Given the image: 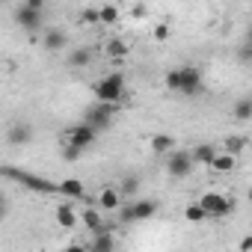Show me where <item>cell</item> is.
Wrapping results in <instances>:
<instances>
[{"label":"cell","mask_w":252,"mask_h":252,"mask_svg":"<svg viewBox=\"0 0 252 252\" xmlns=\"http://www.w3.org/2000/svg\"><path fill=\"white\" fill-rule=\"evenodd\" d=\"M92 89H95L98 101H104V104H122V98H125V74L113 71V74L101 77Z\"/></svg>","instance_id":"obj_1"},{"label":"cell","mask_w":252,"mask_h":252,"mask_svg":"<svg viewBox=\"0 0 252 252\" xmlns=\"http://www.w3.org/2000/svg\"><path fill=\"white\" fill-rule=\"evenodd\" d=\"M158 214V202L152 199H134L131 205L122 208V222H143V220H152Z\"/></svg>","instance_id":"obj_2"},{"label":"cell","mask_w":252,"mask_h":252,"mask_svg":"<svg viewBox=\"0 0 252 252\" xmlns=\"http://www.w3.org/2000/svg\"><path fill=\"white\" fill-rule=\"evenodd\" d=\"M116 110H119V104H104V101H98L95 107L86 110L83 122L89 125V128H95V131H104V128H110V122H113V113H116Z\"/></svg>","instance_id":"obj_3"},{"label":"cell","mask_w":252,"mask_h":252,"mask_svg":"<svg viewBox=\"0 0 252 252\" xmlns=\"http://www.w3.org/2000/svg\"><path fill=\"white\" fill-rule=\"evenodd\" d=\"M178 71V92L181 95H199L202 92V71L196 65H181Z\"/></svg>","instance_id":"obj_4"},{"label":"cell","mask_w":252,"mask_h":252,"mask_svg":"<svg viewBox=\"0 0 252 252\" xmlns=\"http://www.w3.org/2000/svg\"><path fill=\"white\" fill-rule=\"evenodd\" d=\"M199 205L205 208L208 217H228V214L234 211V202H231L228 196H222V193H205V196L199 199Z\"/></svg>","instance_id":"obj_5"},{"label":"cell","mask_w":252,"mask_h":252,"mask_svg":"<svg viewBox=\"0 0 252 252\" xmlns=\"http://www.w3.org/2000/svg\"><path fill=\"white\" fill-rule=\"evenodd\" d=\"M190 169H193V158H190V152H169V158H166V172L172 175V178H184V175H190Z\"/></svg>","instance_id":"obj_6"},{"label":"cell","mask_w":252,"mask_h":252,"mask_svg":"<svg viewBox=\"0 0 252 252\" xmlns=\"http://www.w3.org/2000/svg\"><path fill=\"white\" fill-rule=\"evenodd\" d=\"M95 137H98V131H95V128H89L86 122H80V125H74V128H68V131H65V140H68V143H74L77 149H89V146L95 143Z\"/></svg>","instance_id":"obj_7"},{"label":"cell","mask_w":252,"mask_h":252,"mask_svg":"<svg viewBox=\"0 0 252 252\" xmlns=\"http://www.w3.org/2000/svg\"><path fill=\"white\" fill-rule=\"evenodd\" d=\"M6 175L18 178V181L27 184L30 190H39V193H57V184H54V181H45V178H39V175H27V172H21V169H6Z\"/></svg>","instance_id":"obj_8"},{"label":"cell","mask_w":252,"mask_h":252,"mask_svg":"<svg viewBox=\"0 0 252 252\" xmlns=\"http://www.w3.org/2000/svg\"><path fill=\"white\" fill-rule=\"evenodd\" d=\"M15 24L24 27L27 33H36V30L42 27V12H39V9H30V6L21 3V6L15 9Z\"/></svg>","instance_id":"obj_9"},{"label":"cell","mask_w":252,"mask_h":252,"mask_svg":"<svg viewBox=\"0 0 252 252\" xmlns=\"http://www.w3.org/2000/svg\"><path fill=\"white\" fill-rule=\"evenodd\" d=\"M57 193H60L63 199H86V190H83L80 178H63V181L57 184Z\"/></svg>","instance_id":"obj_10"},{"label":"cell","mask_w":252,"mask_h":252,"mask_svg":"<svg viewBox=\"0 0 252 252\" xmlns=\"http://www.w3.org/2000/svg\"><path fill=\"white\" fill-rule=\"evenodd\" d=\"M65 45H68V39H65L63 30H45V36H42V48H45V51H54V54H57V51H63Z\"/></svg>","instance_id":"obj_11"},{"label":"cell","mask_w":252,"mask_h":252,"mask_svg":"<svg viewBox=\"0 0 252 252\" xmlns=\"http://www.w3.org/2000/svg\"><path fill=\"white\" fill-rule=\"evenodd\" d=\"M98 208H104V211H119V208H122L119 190H116V187H104V190L98 193Z\"/></svg>","instance_id":"obj_12"},{"label":"cell","mask_w":252,"mask_h":252,"mask_svg":"<svg viewBox=\"0 0 252 252\" xmlns=\"http://www.w3.org/2000/svg\"><path fill=\"white\" fill-rule=\"evenodd\" d=\"M92 63V51L89 48H74L68 57H65V65L68 68H83V65H89Z\"/></svg>","instance_id":"obj_13"},{"label":"cell","mask_w":252,"mask_h":252,"mask_svg":"<svg viewBox=\"0 0 252 252\" xmlns=\"http://www.w3.org/2000/svg\"><path fill=\"white\" fill-rule=\"evenodd\" d=\"M234 163H237V158L225 152V155H214L208 166H211L214 172H231V169H234Z\"/></svg>","instance_id":"obj_14"},{"label":"cell","mask_w":252,"mask_h":252,"mask_svg":"<svg viewBox=\"0 0 252 252\" xmlns=\"http://www.w3.org/2000/svg\"><path fill=\"white\" fill-rule=\"evenodd\" d=\"M57 222L63 225V228H74L77 225V214H74V208L71 205H57Z\"/></svg>","instance_id":"obj_15"},{"label":"cell","mask_w":252,"mask_h":252,"mask_svg":"<svg viewBox=\"0 0 252 252\" xmlns=\"http://www.w3.org/2000/svg\"><path fill=\"white\" fill-rule=\"evenodd\" d=\"M80 222H83L92 234H95V231H101V228H107V225H104V220H101V214H98L95 208H86V211L80 214Z\"/></svg>","instance_id":"obj_16"},{"label":"cell","mask_w":252,"mask_h":252,"mask_svg":"<svg viewBox=\"0 0 252 252\" xmlns=\"http://www.w3.org/2000/svg\"><path fill=\"white\" fill-rule=\"evenodd\" d=\"M113 246H116V240H113V234H110L107 228L95 231V240L89 243V249H95V252H110Z\"/></svg>","instance_id":"obj_17"},{"label":"cell","mask_w":252,"mask_h":252,"mask_svg":"<svg viewBox=\"0 0 252 252\" xmlns=\"http://www.w3.org/2000/svg\"><path fill=\"white\" fill-rule=\"evenodd\" d=\"M172 149H175V140L169 134H155L152 137V152L155 155H169Z\"/></svg>","instance_id":"obj_18"},{"label":"cell","mask_w":252,"mask_h":252,"mask_svg":"<svg viewBox=\"0 0 252 252\" xmlns=\"http://www.w3.org/2000/svg\"><path fill=\"white\" fill-rule=\"evenodd\" d=\"M30 128H27V125H12V128H9V134H6V140L12 143V146H24V143H30Z\"/></svg>","instance_id":"obj_19"},{"label":"cell","mask_w":252,"mask_h":252,"mask_svg":"<svg viewBox=\"0 0 252 252\" xmlns=\"http://www.w3.org/2000/svg\"><path fill=\"white\" fill-rule=\"evenodd\" d=\"M214 155H217V149H214V146H208V143H202V146H196V149L190 152L193 163H205V166L211 163V158H214Z\"/></svg>","instance_id":"obj_20"},{"label":"cell","mask_w":252,"mask_h":252,"mask_svg":"<svg viewBox=\"0 0 252 252\" xmlns=\"http://www.w3.org/2000/svg\"><path fill=\"white\" fill-rule=\"evenodd\" d=\"M137 193H140V178L137 175H128V178L122 181V187H119V196L122 199H134Z\"/></svg>","instance_id":"obj_21"},{"label":"cell","mask_w":252,"mask_h":252,"mask_svg":"<svg viewBox=\"0 0 252 252\" xmlns=\"http://www.w3.org/2000/svg\"><path fill=\"white\" fill-rule=\"evenodd\" d=\"M184 220H187V222H205L208 214H205V208H202L199 202H193V205L184 208Z\"/></svg>","instance_id":"obj_22"},{"label":"cell","mask_w":252,"mask_h":252,"mask_svg":"<svg viewBox=\"0 0 252 252\" xmlns=\"http://www.w3.org/2000/svg\"><path fill=\"white\" fill-rule=\"evenodd\" d=\"M116 21H119V6L107 3L98 9V24H116Z\"/></svg>","instance_id":"obj_23"},{"label":"cell","mask_w":252,"mask_h":252,"mask_svg":"<svg viewBox=\"0 0 252 252\" xmlns=\"http://www.w3.org/2000/svg\"><path fill=\"white\" fill-rule=\"evenodd\" d=\"M234 119H240V122H249L252 119V98H240L234 104Z\"/></svg>","instance_id":"obj_24"},{"label":"cell","mask_w":252,"mask_h":252,"mask_svg":"<svg viewBox=\"0 0 252 252\" xmlns=\"http://www.w3.org/2000/svg\"><path fill=\"white\" fill-rule=\"evenodd\" d=\"M125 54H128V45H125V42H119V39H110V42H107V57L122 60Z\"/></svg>","instance_id":"obj_25"},{"label":"cell","mask_w":252,"mask_h":252,"mask_svg":"<svg viewBox=\"0 0 252 252\" xmlns=\"http://www.w3.org/2000/svg\"><path fill=\"white\" fill-rule=\"evenodd\" d=\"M80 155H83V149H77L74 143H68V140H65V146H63V160L74 163V160H80Z\"/></svg>","instance_id":"obj_26"},{"label":"cell","mask_w":252,"mask_h":252,"mask_svg":"<svg viewBox=\"0 0 252 252\" xmlns=\"http://www.w3.org/2000/svg\"><path fill=\"white\" fill-rule=\"evenodd\" d=\"M80 24H86V27L98 24V9H95V6H86V9L80 12Z\"/></svg>","instance_id":"obj_27"},{"label":"cell","mask_w":252,"mask_h":252,"mask_svg":"<svg viewBox=\"0 0 252 252\" xmlns=\"http://www.w3.org/2000/svg\"><path fill=\"white\" fill-rule=\"evenodd\" d=\"M225 149H228V155H234V158H237V155H240V149H243V140H240V137H234V140H228V143H225Z\"/></svg>","instance_id":"obj_28"},{"label":"cell","mask_w":252,"mask_h":252,"mask_svg":"<svg viewBox=\"0 0 252 252\" xmlns=\"http://www.w3.org/2000/svg\"><path fill=\"white\" fill-rule=\"evenodd\" d=\"M155 39H158V42H166V39H169V27H166V24H158V27H155Z\"/></svg>","instance_id":"obj_29"},{"label":"cell","mask_w":252,"mask_h":252,"mask_svg":"<svg viewBox=\"0 0 252 252\" xmlns=\"http://www.w3.org/2000/svg\"><path fill=\"white\" fill-rule=\"evenodd\" d=\"M24 6H30V9H45V0H24Z\"/></svg>","instance_id":"obj_30"},{"label":"cell","mask_w":252,"mask_h":252,"mask_svg":"<svg viewBox=\"0 0 252 252\" xmlns=\"http://www.w3.org/2000/svg\"><path fill=\"white\" fill-rule=\"evenodd\" d=\"M131 15H134L137 21H140V18H146V6H134V9H131Z\"/></svg>","instance_id":"obj_31"},{"label":"cell","mask_w":252,"mask_h":252,"mask_svg":"<svg viewBox=\"0 0 252 252\" xmlns=\"http://www.w3.org/2000/svg\"><path fill=\"white\" fill-rule=\"evenodd\" d=\"M240 63H243V65L249 63V45H243V48H240Z\"/></svg>","instance_id":"obj_32"},{"label":"cell","mask_w":252,"mask_h":252,"mask_svg":"<svg viewBox=\"0 0 252 252\" xmlns=\"http://www.w3.org/2000/svg\"><path fill=\"white\" fill-rule=\"evenodd\" d=\"M0 6H3V0H0Z\"/></svg>","instance_id":"obj_33"},{"label":"cell","mask_w":252,"mask_h":252,"mask_svg":"<svg viewBox=\"0 0 252 252\" xmlns=\"http://www.w3.org/2000/svg\"><path fill=\"white\" fill-rule=\"evenodd\" d=\"M0 202H3V199H0Z\"/></svg>","instance_id":"obj_34"}]
</instances>
